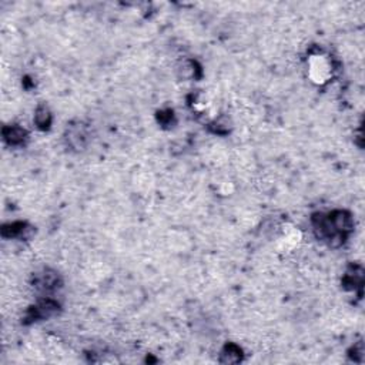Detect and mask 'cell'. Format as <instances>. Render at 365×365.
<instances>
[{
    "instance_id": "6da1fadb",
    "label": "cell",
    "mask_w": 365,
    "mask_h": 365,
    "mask_svg": "<svg viewBox=\"0 0 365 365\" xmlns=\"http://www.w3.org/2000/svg\"><path fill=\"white\" fill-rule=\"evenodd\" d=\"M330 220L333 222L335 230L344 235L348 234L354 227L351 214L347 213V211H334L333 214H330Z\"/></svg>"
},
{
    "instance_id": "7a4b0ae2",
    "label": "cell",
    "mask_w": 365,
    "mask_h": 365,
    "mask_svg": "<svg viewBox=\"0 0 365 365\" xmlns=\"http://www.w3.org/2000/svg\"><path fill=\"white\" fill-rule=\"evenodd\" d=\"M57 308H59V306H57L56 302H53V301H45V302H42L39 306L34 307L32 311L29 313L27 317H29V319L47 318V317H50V315L56 313Z\"/></svg>"
},
{
    "instance_id": "3957f363",
    "label": "cell",
    "mask_w": 365,
    "mask_h": 365,
    "mask_svg": "<svg viewBox=\"0 0 365 365\" xmlns=\"http://www.w3.org/2000/svg\"><path fill=\"white\" fill-rule=\"evenodd\" d=\"M57 282H59L57 274L50 273V271H45V273L36 275V280H34L36 287L42 288V290H50V288L57 287Z\"/></svg>"
},
{
    "instance_id": "277c9868",
    "label": "cell",
    "mask_w": 365,
    "mask_h": 365,
    "mask_svg": "<svg viewBox=\"0 0 365 365\" xmlns=\"http://www.w3.org/2000/svg\"><path fill=\"white\" fill-rule=\"evenodd\" d=\"M3 134L10 144H20L26 137V131L20 127H6L3 130Z\"/></svg>"
},
{
    "instance_id": "5b68a950",
    "label": "cell",
    "mask_w": 365,
    "mask_h": 365,
    "mask_svg": "<svg viewBox=\"0 0 365 365\" xmlns=\"http://www.w3.org/2000/svg\"><path fill=\"white\" fill-rule=\"evenodd\" d=\"M241 359V351L240 348H237L233 344L226 347V350L222 352V362H228V364H233V362H238Z\"/></svg>"
},
{
    "instance_id": "8992f818",
    "label": "cell",
    "mask_w": 365,
    "mask_h": 365,
    "mask_svg": "<svg viewBox=\"0 0 365 365\" xmlns=\"http://www.w3.org/2000/svg\"><path fill=\"white\" fill-rule=\"evenodd\" d=\"M36 123L39 124L40 127H47L50 124V114L49 110L46 107H39L37 113H36Z\"/></svg>"
}]
</instances>
